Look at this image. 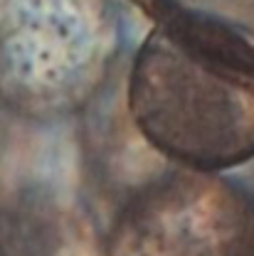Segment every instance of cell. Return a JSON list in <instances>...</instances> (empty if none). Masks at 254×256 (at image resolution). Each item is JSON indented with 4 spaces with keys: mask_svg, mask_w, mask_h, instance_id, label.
<instances>
[{
    "mask_svg": "<svg viewBox=\"0 0 254 256\" xmlns=\"http://www.w3.org/2000/svg\"><path fill=\"white\" fill-rule=\"evenodd\" d=\"M116 52L111 0H0V96L23 114L82 108Z\"/></svg>",
    "mask_w": 254,
    "mask_h": 256,
    "instance_id": "7a4b0ae2",
    "label": "cell"
},
{
    "mask_svg": "<svg viewBox=\"0 0 254 256\" xmlns=\"http://www.w3.org/2000/svg\"><path fill=\"white\" fill-rule=\"evenodd\" d=\"M104 256H254V200L217 172L170 170L121 207Z\"/></svg>",
    "mask_w": 254,
    "mask_h": 256,
    "instance_id": "3957f363",
    "label": "cell"
},
{
    "mask_svg": "<svg viewBox=\"0 0 254 256\" xmlns=\"http://www.w3.org/2000/svg\"><path fill=\"white\" fill-rule=\"evenodd\" d=\"M141 136L185 170L222 172L254 158V42L200 12L163 18L128 74Z\"/></svg>",
    "mask_w": 254,
    "mask_h": 256,
    "instance_id": "6da1fadb",
    "label": "cell"
}]
</instances>
